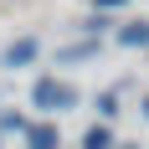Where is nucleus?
I'll return each mask as SVG.
<instances>
[{
  "instance_id": "2",
  "label": "nucleus",
  "mask_w": 149,
  "mask_h": 149,
  "mask_svg": "<svg viewBox=\"0 0 149 149\" xmlns=\"http://www.w3.org/2000/svg\"><path fill=\"white\" fill-rule=\"evenodd\" d=\"M36 52H41V46H36V36H21V41H10V46H5L0 67H5V72H15V67H31V62H36Z\"/></svg>"
},
{
  "instance_id": "1",
  "label": "nucleus",
  "mask_w": 149,
  "mask_h": 149,
  "mask_svg": "<svg viewBox=\"0 0 149 149\" xmlns=\"http://www.w3.org/2000/svg\"><path fill=\"white\" fill-rule=\"evenodd\" d=\"M31 103L41 108V113H52V108H72V88L57 82V77H41V82L31 88Z\"/></svg>"
},
{
  "instance_id": "3",
  "label": "nucleus",
  "mask_w": 149,
  "mask_h": 149,
  "mask_svg": "<svg viewBox=\"0 0 149 149\" xmlns=\"http://www.w3.org/2000/svg\"><path fill=\"white\" fill-rule=\"evenodd\" d=\"M93 52H98V41L88 36V41H77V46H62V52H57V62H62V67H77V62H88Z\"/></svg>"
},
{
  "instance_id": "6",
  "label": "nucleus",
  "mask_w": 149,
  "mask_h": 149,
  "mask_svg": "<svg viewBox=\"0 0 149 149\" xmlns=\"http://www.w3.org/2000/svg\"><path fill=\"white\" fill-rule=\"evenodd\" d=\"M118 41L123 46H149V26H144V21H129V26L118 31Z\"/></svg>"
},
{
  "instance_id": "5",
  "label": "nucleus",
  "mask_w": 149,
  "mask_h": 149,
  "mask_svg": "<svg viewBox=\"0 0 149 149\" xmlns=\"http://www.w3.org/2000/svg\"><path fill=\"white\" fill-rule=\"evenodd\" d=\"M26 144H31V149H57L62 139H57V129H46V123H41V129H26Z\"/></svg>"
},
{
  "instance_id": "8",
  "label": "nucleus",
  "mask_w": 149,
  "mask_h": 149,
  "mask_svg": "<svg viewBox=\"0 0 149 149\" xmlns=\"http://www.w3.org/2000/svg\"><path fill=\"white\" fill-rule=\"evenodd\" d=\"M98 113L113 118V113H118V93H98Z\"/></svg>"
},
{
  "instance_id": "4",
  "label": "nucleus",
  "mask_w": 149,
  "mask_h": 149,
  "mask_svg": "<svg viewBox=\"0 0 149 149\" xmlns=\"http://www.w3.org/2000/svg\"><path fill=\"white\" fill-rule=\"evenodd\" d=\"M82 149H113V129L108 123H93L88 134H82Z\"/></svg>"
},
{
  "instance_id": "7",
  "label": "nucleus",
  "mask_w": 149,
  "mask_h": 149,
  "mask_svg": "<svg viewBox=\"0 0 149 149\" xmlns=\"http://www.w3.org/2000/svg\"><path fill=\"white\" fill-rule=\"evenodd\" d=\"M0 129H15V134H26V113H15V108H5V113H0Z\"/></svg>"
},
{
  "instance_id": "9",
  "label": "nucleus",
  "mask_w": 149,
  "mask_h": 149,
  "mask_svg": "<svg viewBox=\"0 0 149 149\" xmlns=\"http://www.w3.org/2000/svg\"><path fill=\"white\" fill-rule=\"evenodd\" d=\"M144 118H149V98H144Z\"/></svg>"
}]
</instances>
